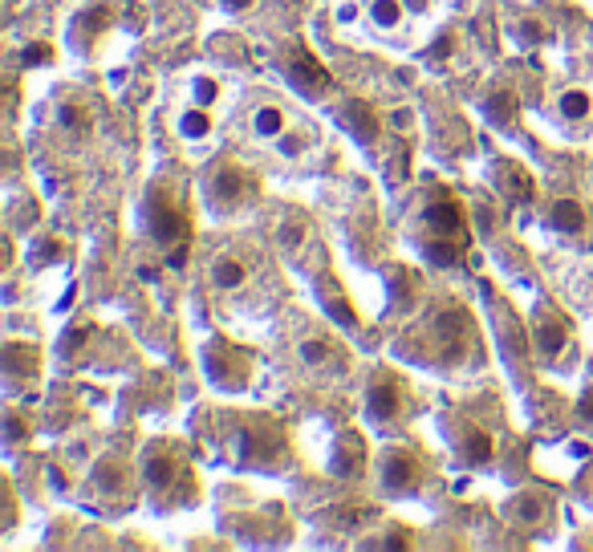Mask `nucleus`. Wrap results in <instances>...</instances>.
<instances>
[{
  "mask_svg": "<svg viewBox=\"0 0 593 552\" xmlns=\"http://www.w3.org/2000/svg\"><path fill=\"white\" fill-rule=\"evenodd\" d=\"M224 447H228L240 463L273 467L285 455V431H281V423H273V418H265V415H236V418H228Z\"/></svg>",
  "mask_w": 593,
  "mask_h": 552,
  "instance_id": "2",
  "label": "nucleus"
},
{
  "mask_svg": "<svg viewBox=\"0 0 593 552\" xmlns=\"http://www.w3.org/2000/svg\"><path fill=\"white\" fill-rule=\"evenodd\" d=\"M252 196H256V175H252L248 166L220 163L207 175V199H212V207H220V212H236Z\"/></svg>",
  "mask_w": 593,
  "mask_h": 552,
  "instance_id": "9",
  "label": "nucleus"
},
{
  "mask_svg": "<svg viewBox=\"0 0 593 552\" xmlns=\"http://www.w3.org/2000/svg\"><path fill=\"white\" fill-rule=\"evenodd\" d=\"M167 265H171V268H183V265H187V240L176 244V252L167 256Z\"/></svg>",
  "mask_w": 593,
  "mask_h": 552,
  "instance_id": "37",
  "label": "nucleus"
},
{
  "mask_svg": "<svg viewBox=\"0 0 593 552\" xmlns=\"http://www.w3.org/2000/svg\"><path fill=\"white\" fill-rule=\"evenodd\" d=\"M517 110H520V98H517L512 85H496V90H487V98H484L487 122H496V126H512V122H517Z\"/></svg>",
  "mask_w": 593,
  "mask_h": 552,
  "instance_id": "21",
  "label": "nucleus"
},
{
  "mask_svg": "<svg viewBox=\"0 0 593 552\" xmlns=\"http://www.w3.org/2000/svg\"><path fill=\"white\" fill-rule=\"evenodd\" d=\"M191 94H196L199 106H212V102L220 98V85H216L212 77H196V82H191Z\"/></svg>",
  "mask_w": 593,
  "mask_h": 552,
  "instance_id": "33",
  "label": "nucleus"
},
{
  "mask_svg": "<svg viewBox=\"0 0 593 552\" xmlns=\"http://www.w3.org/2000/svg\"><path fill=\"white\" fill-rule=\"evenodd\" d=\"M204 370L212 378V386L220 390H244L252 378V354L232 341H212L204 349Z\"/></svg>",
  "mask_w": 593,
  "mask_h": 552,
  "instance_id": "8",
  "label": "nucleus"
},
{
  "mask_svg": "<svg viewBox=\"0 0 593 552\" xmlns=\"http://www.w3.org/2000/svg\"><path fill=\"white\" fill-rule=\"evenodd\" d=\"M321 309H326L329 317L337 321V326H346V329H354V326H357V313L350 309V296H346L342 288H337L329 276L321 280Z\"/></svg>",
  "mask_w": 593,
  "mask_h": 552,
  "instance_id": "22",
  "label": "nucleus"
},
{
  "mask_svg": "<svg viewBox=\"0 0 593 552\" xmlns=\"http://www.w3.org/2000/svg\"><path fill=\"white\" fill-rule=\"evenodd\" d=\"M451 443H456L459 459H464L467 467H487V463L496 459V435L479 423H464V418H459Z\"/></svg>",
  "mask_w": 593,
  "mask_h": 552,
  "instance_id": "13",
  "label": "nucleus"
},
{
  "mask_svg": "<svg viewBox=\"0 0 593 552\" xmlns=\"http://www.w3.org/2000/svg\"><path fill=\"white\" fill-rule=\"evenodd\" d=\"M54 61V45H45V41H29V45L21 49V65H49Z\"/></svg>",
  "mask_w": 593,
  "mask_h": 552,
  "instance_id": "32",
  "label": "nucleus"
},
{
  "mask_svg": "<svg viewBox=\"0 0 593 552\" xmlns=\"http://www.w3.org/2000/svg\"><path fill=\"white\" fill-rule=\"evenodd\" d=\"M418 220H423L418 252H423L431 265L451 268L467 256V248H472V224H467V207L459 204L456 191L431 187L427 199L418 204Z\"/></svg>",
  "mask_w": 593,
  "mask_h": 552,
  "instance_id": "1",
  "label": "nucleus"
},
{
  "mask_svg": "<svg viewBox=\"0 0 593 552\" xmlns=\"http://www.w3.org/2000/svg\"><path fill=\"white\" fill-rule=\"evenodd\" d=\"M557 114H561L565 122H586L593 114V98L586 90H578V85H573V90H561L557 94Z\"/></svg>",
  "mask_w": 593,
  "mask_h": 552,
  "instance_id": "24",
  "label": "nucleus"
},
{
  "mask_svg": "<svg viewBox=\"0 0 593 552\" xmlns=\"http://www.w3.org/2000/svg\"><path fill=\"white\" fill-rule=\"evenodd\" d=\"M545 224L553 232H565V236H581L586 232V207L578 199H553L545 212Z\"/></svg>",
  "mask_w": 593,
  "mask_h": 552,
  "instance_id": "20",
  "label": "nucleus"
},
{
  "mask_svg": "<svg viewBox=\"0 0 593 552\" xmlns=\"http://www.w3.org/2000/svg\"><path fill=\"white\" fill-rule=\"evenodd\" d=\"M427 333H431V346L443 354V362H464L472 341H476L472 313H467L459 301H447L443 309H435Z\"/></svg>",
  "mask_w": 593,
  "mask_h": 552,
  "instance_id": "4",
  "label": "nucleus"
},
{
  "mask_svg": "<svg viewBox=\"0 0 593 552\" xmlns=\"http://www.w3.org/2000/svg\"><path fill=\"white\" fill-rule=\"evenodd\" d=\"M337 357V346L329 337H305L301 341V362L305 366H326Z\"/></svg>",
  "mask_w": 593,
  "mask_h": 552,
  "instance_id": "28",
  "label": "nucleus"
},
{
  "mask_svg": "<svg viewBox=\"0 0 593 552\" xmlns=\"http://www.w3.org/2000/svg\"><path fill=\"white\" fill-rule=\"evenodd\" d=\"M143 220H146V232L155 236V244H163V248H171V244H183V240H187V216L179 212L176 196H171L163 183H155V187L146 191Z\"/></svg>",
  "mask_w": 593,
  "mask_h": 552,
  "instance_id": "6",
  "label": "nucleus"
},
{
  "mask_svg": "<svg viewBox=\"0 0 593 552\" xmlns=\"http://www.w3.org/2000/svg\"><path fill=\"white\" fill-rule=\"evenodd\" d=\"M90 492H98L102 499H122L130 496V487H135V476H130V463L122 459V455H102L98 463L90 467Z\"/></svg>",
  "mask_w": 593,
  "mask_h": 552,
  "instance_id": "12",
  "label": "nucleus"
},
{
  "mask_svg": "<svg viewBox=\"0 0 593 552\" xmlns=\"http://www.w3.org/2000/svg\"><path fill=\"white\" fill-rule=\"evenodd\" d=\"M301 146H296V138L293 135H281V155H296Z\"/></svg>",
  "mask_w": 593,
  "mask_h": 552,
  "instance_id": "42",
  "label": "nucleus"
},
{
  "mask_svg": "<svg viewBox=\"0 0 593 552\" xmlns=\"http://www.w3.org/2000/svg\"><path fill=\"white\" fill-rule=\"evenodd\" d=\"M407 5H415V8H427V0H407Z\"/></svg>",
  "mask_w": 593,
  "mask_h": 552,
  "instance_id": "43",
  "label": "nucleus"
},
{
  "mask_svg": "<svg viewBox=\"0 0 593 552\" xmlns=\"http://www.w3.org/2000/svg\"><path fill=\"white\" fill-rule=\"evenodd\" d=\"M90 122H94V114L85 106H77V102H61L57 106V126L61 130H77V135H82V130H90Z\"/></svg>",
  "mask_w": 593,
  "mask_h": 552,
  "instance_id": "29",
  "label": "nucleus"
},
{
  "mask_svg": "<svg viewBox=\"0 0 593 552\" xmlns=\"http://www.w3.org/2000/svg\"><path fill=\"white\" fill-rule=\"evenodd\" d=\"M138 280H146V285H155V280H159V268H155V265H143V268H138Z\"/></svg>",
  "mask_w": 593,
  "mask_h": 552,
  "instance_id": "41",
  "label": "nucleus"
},
{
  "mask_svg": "<svg viewBox=\"0 0 593 552\" xmlns=\"http://www.w3.org/2000/svg\"><path fill=\"white\" fill-rule=\"evenodd\" d=\"M244 280H248V265L244 260H236V256H216L212 260V285L216 288H240Z\"/></svg>",
  "mask_w": 593,
  "mask_h": 552,
  "instance_id": "23",
  "label": "nucleus"
},
{
  "mask_svg": "<svg viewBox=\"0 0 593 552\" xmlns=\"http://www.w3.org/2000/svg\"><path fill=\"white\" fill-rule=\"evenodd\" d=\"M301 232H305L301 224H285V232H281V236H285V244H301Z\"/></svg>",
  "mask_w": 593,
  "mask_h": 552,
  "instance_id": "39",
  "label": "nucleus"
},
{
  "mask_svg": "<svg viewBox=\"0 0 593 552\" xmlns=\"http://www.w3.org/2000/svg\"><path fill=\"white\" fill-rule=\"evenodd\" d=\"M224 8H228V13H244V8H252L256 5V0H220Z\"/></svg>",
  "mask_w": 593,
  "mask_h": 552,
  "instance_id": "40",
  "label": "nucleus"
},
{
  "mask_svg": "<svg viewBox=\"0 0 593 552\" xmlns=\"http://www.w3.org/2000/svg\"><path fill=\"white\" fill-rule=\"evenodd\" d=\"M329 471H334L337 479H354L366 471V443L357 431H346L342 439H337L334 455H329Z\"/></svg>",
  "mask_w": 593,
  "mask_h": 552,
  "instance_id": "17",
  "label": "nucleus"
},
{
  "mask_svg": "<svg viewBox=\"0 0 593 552\" xmlns=\"http://www.w3.org/2000/svg\"><path fill=\"white\" fill-rule=\"evenodd\" d=\"M252 130L260 138H281L285 135V110L281 106H256L252 110Z\"/></svg>",
  "mask_w": 593,
  "mask_h": 552,
  "instance_id": "25",
  "label": "nucleus"
},
{
  "mask_svg": "<svg viewBox=\"0 0 593 552\" xmlns=\"http://www.w3.org/2000/svg\"><path fill=\"white\" fill-rule=\"evenodd\" d=\"M548 512H553V499H548L545 492H517L508 504H504V516H508L512 524H525V528L545 524Z\"/></svg>",
  "mask_w": 593,
  "mask_h": 552,
  "instance_id": "18",
  "label": "nucleus"
},
{
  "mask_svg": "<svg viewBox=\"0 0 593 552\" xmlns=\"http://www.w3.org/2000/svg\"><path fill=\"white\" fill-rule=\"evenodd\" d=\"M143 479L151 487V496L167 499H187L191 496V467L183 459L179 443H151L143 455Z\"/></svg>",
  "mask_w": 593,
  "mask_h": 552,
  "instance_id": "3",
  "label": "nucleus"
},
{
  "mask_svg": "<svg viewBox=\"0 0 593 552\" xmlns=\"http://www.w3.org/2000/svg\"><path fill=\"white\" fill-rule=\"evenodd\" d=\"M342 126L350 130V135H354L362 146H374V143L382 138L378 110H374L370 102H362V98H350V102L342 106Z\"/></svg>",
  "mask_w": 593,
  "mask_h": 552,
  "instance_id": "16",
  "label": "nucleus"
},
{
  "mask_svg": "<svg viewBox=\"0 0 593 552\" xmlns=\"http://www.w3.org/2000/svg\"><path fill=\"white\" fill-rule=\"evenodd\" d=\"M94 333H98V326H94V321H82V326L65 329V333H61V346H57V349H61V357H74L77 349H82L85 341L94 337Z\"/></svg>",
  "mask_w": 593,
  "mask_h": 552,
  "instance_id": "30",
  "label": "nucleus"
},
{
  "mask_svg": "<svg viewBox=\"0 0 593 552\" xmlns=\"http://www.w3.org/2000/svg\"><path fill=\"white\" fill-rule=\"evenodd\" d=\"M106 29H110V5L82 8V13L74 16V41H77V49H90Z\"/></svg>",
  "mask_w": 593,
  "mask_h": 552,
  "instance_id": "19",
  "label": "nucleus"
},
{
  "mask_svg": "<svg viewBox=\"0 0 593 552\" xmlns=\"http://www.w3.org/2000/svg\"><path fill=\"white\" fill-rule=\"evenodd\" d=\"M0 370H5L8 394L33 386L41 374V349L33 346V341H5V349H0Z\"/></svg>",
  "mask_w": 593,
  "mask_h": 552,
  "instance_id": "11",
  "label": "nucleus"
},
{
  "mask_svg": "<svg viewBox=\"0 0 593 552\" xmlns=\"http://www.w3.org/2000/svg\"><path fill=\"white\" fill-rule=\"evenodd\" d=\"M533 346L540 349V357L557 362V357L565 354V346H569V321H565L561 313H553V309H540L537 329H533Z\"/></svg>",
  "mask_w": 593,
  "mask_h": 552,
  "instance_id": "14",
  "label": "nucleus"
},
{
  "mask_svg": "<svg viewBox=\"0 0 593 552\" xmlns=\"http://www.w3.org/2000/svg\"><path fill=\"white\" fill-rule=\"evenodd\" d=\"M33 435V423L21 415V410H5V443L8 447H21Z\"/></svg>",
  "mask_w": 593,
  "mask_h": 552,
  "instance_id": "31",
  "label": "nucleus"
},
{
  "mask_svg": "<svg viewBox=\"0 0 593 552\" xmlns=\"http://www.w3.org/2000/svg\"><path fill=\"white\" fill-rule=\"evenodd\" d=\"M427 479V463L423 455L411 451V447H387L378 455V484L382 492L390 496H411L418 492V484Z\"/></svg>",
  "mask_w": 593,
  "mask_h": 552,
  "instance_id": "7",
  "label": "nucleus"
},
{
  "mask_svg": "<svg viewBox=\"0 0 593 552\" xmlns=\"http://www.w3.org/2000/svg\"><path fill=\"white\" fill-rule=\"evenodd\" d=\"M61 244L54 240V236H45V240H41V252H37V265H45V260H54V256H61Z\"/></svg>",
  "mask_w": 593,
  "mask_h": 552,
  "instance_id": "36",
  "label": "nucleus"
},
{
  "mask_svg": "<svg viewBox=\"0 0 593 552\" xmlns=\"http://www.w3.org/2000/svg\"><path fill=\"white\" fill-rule=\"evenodd\" d=\"M285 74H289L293 90L301 94V98H309V102H321V98H329V94L337 90L334 74L309 54L305 41H289V49H285Z\"/></svg>",
  "mask_w": 593,
  "mask_h": 552,
  "instance_id": "5",
  "label": "nucleus"
},
{
  "mask_svg": "<svg viewBox=\"0 0 593 552\" xmlns=\"http://www.w3.org/2000/svg\"><path fill=\"white\" fill-rule=\"evenodd\" d=\"M578 415L586 418V423H593V390L581 394V406H578Z\"/></svg>",
  "mask_w": 593,
  "mask_h": 552,
  "instance_id": "38",
  "label": "nucleus"
},
{
  "mask_svg": "<svg viewBox=\"0 0 593 552\" xmlns=\"http://www.w3.org/2000/svg\"><path fill=\"white\" fill-rule=\"evenodd\" d=\"M407 410V386L390 366H374L370 386H366V415L370 423H395Z\"/></svg>",
  "mask_w": 593,
  "mask_h": 552,
  "instance_id": "10",
  "label": "nucleus"
},
{
  "mask_svg": "<svg viewBox=\"0 0 593 552\" xmlns=\"http://www.w3.org/2000/svg\"><path fill=\"white\" fill-rule=\"evenodd\" d=\"M407 16V0H374L370 5V21L378 29H398Z\"/></svg>",
  "mask_w": 593,
  "mask_h": 552,
  "instance_id": "27",
  "label": "nucleus"
},
{
  "mask_svg": "<svg viewBox=\"0 0 593 552\" xmlns=\"http://www.w3.org/2000/svg\"><path fill=\"white\" fill-rule=\"evenodd\" d=\"M451 49H456V37H451V33H443V37L435 41L431 49H427V57H431V61H443V57L451 54Z\"/></svg>",
  "mask_w": 593,
  "mask_h": 552,
  "instance_id": "35",
  "label": "nucleus"
},
{
  "mask_svg": "<svg viewBox=\"0 0 593 552\" xmlns=\"http://www.w3.org/2000/svg\"><path fill=\"white\" fill-rule=\"evenodd\" d=\"M517 37L525 41V45H540L548 33H545V25H537V21H520V25H517Z\"/></svg>",
  "mask_w": 593,
  "mask_h": 552,
  "instance_id": "34",
  "label": "nucleus"
},
{
  "mask_svg": "<svg viewBox=\"0 0 593 552\" xmlns=\"http://www.w3.org/2000/svg\"><path fill=\"white\" fill-rule=\"evenodd\" d=\"M496 183H500V191L512 199V204H533V199H537L533 171H528L525 163H517V159H500V163H496Z\"/></svg>",
  "mask_w": 593,
  "mask_h": 552,
  "instance_id": "15",
  "label": "nucleus"
},
{
  "mask_svg": "<svg viewBox=\"0 0 593 552\" xmlns=\"http://www.w3.org/2000/svg\"><path fill=\"white\" fill-rule=\"evenodd\" d=\"M207 130H212V114H207V106H191V110H183V118H179V135L187 138V143H196V138H204Z\"/></svg>",
  "mask_w": 593,
  "mask_h": 552,
  "instance_id": "26",
  "label": "nucleus"
}]
</instances>
